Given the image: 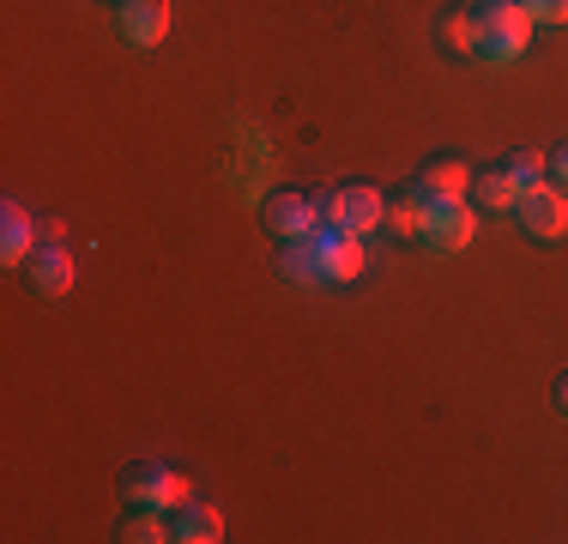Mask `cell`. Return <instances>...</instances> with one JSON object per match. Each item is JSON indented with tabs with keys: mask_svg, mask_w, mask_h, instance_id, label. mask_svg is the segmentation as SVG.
<instances>
[{
	"mask_svg": "<svg viewBox=\"0 0 568 544\" xmlns=\"http://www.w3.org/2000/svg\"><path fill=\"white\" fill-rule=\"evenodd\" d=\"M115 31L133 49H158L170 31V0H115Z\"/></svg>",
	"mask_w": 568,
	"mask_h": 544,
	"instance_id": "ba28073f",
	"label": "cell"
},
{
	"mask_svg": "<svg viewBox=\"0 0 568 544\" xmlns=\"http://www.w3.org/2000/svg\"><path fill=\"white\" fill-rule=\"evenodd\" d=\"M508 175H514V188H520V194H526V188H538V182H545V152L520 145V152L508 158Z\"/></svg>",
	"mask_w": 568,
	"mask_h": 544,
	"instance_id": "ac0fdd59",
	"label": "cell"
},
{
	"mask_svg": "<svg viewBox=\"0 0 568 544\" xmlns=\"http://www.w3.org/2000/svg\"><path fill=\"white\" fill-rule=\"evenodd\" d=\"M557 412H562V417H568V375H562V381H557Z\"/></svg>",
	"mask_w": 568,
	"mask_h": 544,
	"instance_id": "7402d4cb",
	"label": "cell"
},
{
	"mask_svg": "<svg viewBox=\"0 0 568 544\" xmlns=\"http://www.w3.org/2000/svg\"><path fill=\"white\" fill-rule=\"evenodd\" d=\"M471 206L478 212H514V200H520V188H514V175H508V163H478L471 170Z\"/></svg>",
	"mask_w": 568,
	"mask_h": 544,
	"instance_id": "4fadbf2b",
	"label": "cell"
},
{
	"mask_svg": "<svg viewBox=\"0 0 568 544\" xmlns=\"http://www.w3.org/2000/svg\"><path fill=\"white\" fill-rule=\"evenodd\" d=\"M315 254H321V279L327 284H351L363 272V236H351V230L321 224L315 230Z\"/></svg>",
	"mask_w": 568,
	"mask_h": 544,
	"instance_id": "9c48e42d",
	"label": "cell"
},
{
	"mask_svg": "<svg viewBox=\"0 0 568 544\" xmlns=\"http://www.w3.org/2000/svg\"><path fill=\"white\" fill-rule=\"evenodd\" d=\"M61 236H67L61 218H55V212H37V242H61Z\"/></svg>",
	"mask_w": 568,
	"mask_h": 544,
	"instance_id": "44dd1931",
	"label": "cell"
},
{
	"mask_svg": "<svg viewBox=\"0 0 568 544\" xmlns=\"http://www.w3.org/2000/svg\"><path fill=\"white\" fill-rule=\"evenodd\" d=\"M261 218L278 242H296V236H315L321 230V206H315L308 188H273V194L261 200Z\"/></svg>",
	"mask_w": 568,
	"mask_h": 544,
	"instance_id": "277c9868",
	"label": "cell"
},
{
	"mask_svg": "<svg viewBox=\"0 0 568 544\" xmlns=\"http://www.w3.org/2000/svg\"><path fill=\"white\" fill-rule=\"evenodd\" d=\"M387 230H394V236H417V230H424V206H417L412 194H394L387 200V218H382Z\"/></svg>",
	"mask_w": 568,
	"mask_h": 544,
	"instance_id": "e0dca14e",
	"label": "cell"
},
{
	"mask_svg": "<svg viewBox=\"0 0 568 544\" xmlns=\"http://www.w3.org/2000/svg\"><path fill=\"white\" fill-rule=\"evenodd\" d=\"M278 272L296 284H327L321 279V254H315V236H296V242H278Z\"/></svg>",
	"mask_w": 568,
	"mask_h": 544,
	"instance_id": "5bb4252c",
	"label": "cell"
},
{
	"mask_svg": "<svg viewBox=\"0 0 568 544\" xmlns=\"http://www.w3.org/2000/svg\"><path fill=\"white\" fill-rule=\"evenodd\" d=\"M121 538H128V544H158V538H170V508L133 502V514L121 521Z\"/></svg>",
	"mask_w": 568,
	"mask_h": 544,
	"instance_id": "9a60e30c",
	"label": "cell"
},
{
	"mask_svg": "<svg viewBox=\"0 0 568 544\" xmlns=\"http://www.w3.org/2000/svg\"><path fill=\"white\" fill-rule=\"evenodd\" d=\"M170 538L175 544H219L224 538V514L212 508V502H175L170 508Z\"/></svg>",
	"mask_w": 568,
	"mask_h": 544,
	"instance_id": "8fae6325",
	"label": "cell"
},
{
	"mask_svg": "<svg viewBox=\"0 0 568 544\" xmlns=\"http://www.w3.org/2000/svg\"><path fill=\"white\" fill-rule=\"evenodd\" d=\"M315 206H321V224L351 230V236H375L387 218V194L375 182H339L327 194H315Z\"/></svg>",
	"mask_w": 568,
	"mask_h": 544,
	"instance_id": "7a4b0ae2",
	"label": "cell"
},
{
	"mask_svg": "<svg viewBox=\"0 0 568 544\" xmlns=\"http://www.w3.org/2000/svg\"><path fill=\"white\" fill-rule=\"evenodd\" d=\"M471 24H478V54L484 67H514L526 49H532V12L520 0H471Z\"/></svg>",
	"mask_w": 568,
	"mask_h": 544,
	"instance_id": "6da1fadb",
	"label": "cell"
},
{
	"mask_svg": "<svg viewBox=\"0 0 568 544\" xmlns=\"http://www.w3.org/2000/svg\"><path fill=\"white\" fill-rule=\"evenodd\" d=\"M436 43L448 54H471V43H478V24H471V7H448L436 19Z\"/></svg>",
	"mask_w": 568,
	"mask_h": 544,
	"instance_id": "2e32d148",
	"label": "cell"
},
{
	"mask_svg": "<svg viewBox=\"0 0 568 544\" xmlns=\"http://www.w3.org/2000/svg\"><path fill=\"white\" fill-rule=\"evenodd\" d=\"M532 12V24H568V0H520Z\"/></svg>",
	"mask_w": 568,
	"mask_h": 544,
	"instance_id": "d6986e66",
	"label": "cell"
},
{
	"mask_svg": "<svg viewBox=\"0 0 568 544\" xmlns=\"http://www.w3.org/2000/svg\"><path fill=\"white\" fill-rule=\"evenodd\" d=\"M37 254V212H24L19 200H0V261L24 266Z\"/></svg>",
	"mask_w": 568,
	"mask_h": 544,
	"instance_id": "7c38bea8",
	"label": "cell"
},
{
	"mask_svg": "<svg viewBox=\"0 0 568 544\" xmlns=\"http://www.w3.org/2000/svg\"><path fill=\"white\" fill-rule=\"evenodd\" d=\"M24 284H31L37 296H67L73 291V254H67L61 242H37V254L24 261Z\"/></svg>",
	"mask_w": 568,
	"mask_h": 544,
	"instance_id": "30bf717a",
	"label": "cell"
},
{
	"mask_svg": "<svg viewBox=\"0 0 568 544\" xmlns=\"http://www.w3.org/2000/svg\"><path fill=\"white\" fill-rule=\"evenodd\" d=\"M466 188H471V170L459 158H429L424 170L405 182V194H412L417 206H442V200H466Z\"/></svg>",
	"mask_w": 568,
	"mask_h": 544,
	"instance_id": "52a82bcc",
	"label": "cell"
},
{
	"mask_svg": "<svg viewBox=\"0 0 568 544\" xmlns=\"http://www.w3.org/2000/svg\"><path fill=\"white\" fill-rule=\"evenodd\" d=\"M121 484H128L133 502H152V508H175V502H187V478L175 466H164V460H133Z\"/></svg>",
	"mask_w": 568,
	"mask_h": 544,
	"instance_id": "8992f818",
	"label": "cell"
},
{
	"mask_svg": "<svg viewBox=\"0 0 568 544\" xmlns=\"http://www.w3.org/2000/svg\"><path fill=\"white\" fill-rule=\"evenodd\" d=\"M545 182L568 194V145H557V152H545Z\"/></svg>",
	"mask_w": 568,
	"mask_h": 544,
	"instance_id": "ffe728a7",
	"label": "cell"
},
{
	"mask_svg": "<svg viewBox=\"0 0 568 544\" xmlns=\"http://www.w3.org/2000/svg\"><path fill=\"white\" fill-rule=\"evenodd\" d=\"M514 218H520L526 236L557 242V236H568V194L550 188V182H538V188H526V194L514 200Z\"/></svg>",
	"mask_w": 568,
	"mask_h": 544,
	"instance_id": "5b68a950",
	"label": "cell"
},
{
	"mask_svg": "<svg viewBox=\"0 0 568 544\" xmlns=\"http://www.w3.org/2000/svg\"><path fill=\"white\" fill-rule=\"evenodd\" d=\"M471 236H478V206H471V200L424 206V230H417V242H424L429 254H459V249H471Z\"/></svg>",
	"mask_w": 568,
	"mask_h": 544,
	"instance_id": "3957f363",
	"label": "cell"
}]
</instances>
